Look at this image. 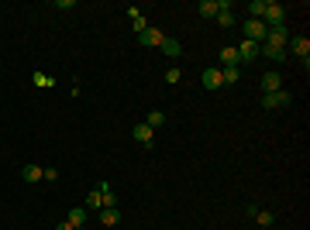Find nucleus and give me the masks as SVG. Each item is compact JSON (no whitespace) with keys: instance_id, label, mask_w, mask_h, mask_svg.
<instances>
[{"instance_id":"24","label":"nucleus","mask_w":310,"mask_h":230,"mask_svg":"<svg viewBox=\"0 0 310 230\" xmlns=\"http://www.w3.org/2000/svg\"><path fill=\"white\" fill-rule=\"evenodd\" d=\"M131 28H135V35H141V31H145V28H149V21H145V17H141V14H138L135 21H131Z\"/></svg>"},{"instance_id":"3","label":"nucleus","mask_w":310,"mask_h":230,"mask_svg":"<svg viewBox=\"0 0 310 230\" xmlns=\"http://www.w3.org/2000/svg\"><path fill=\"white\" fill-rule=\"evenodd\" d=\"M293 103V96L283 90H276V93H262V107L265 110H276V107H289Z\"/></svg>"},{"instance_id":"10","label":"nucleus","mask_w":310,"mask_h":230,"mask_svg":"<svg viewBox=\"0 0 310 230\" xmlns=\"http://www.w3.org/2000/svg\"><path fill=\"white\" fill-rule=\"evenodd\" d=\"M217 7H221V11H217V17H214V21H217L221 28H231V24H234V14H231V4H228V0H217Z\"/></svg>"},{"instance_id":"7","label":"nucleus","mask_w":310,"mask_h":230,"mask_svg":"<svg viewBox=\"0 0 310 230\" xmlns=\"http://www.w3.org/2000/svg\"><path fill=\"white\" fill-rule=\"evenodd\" d=\"M131 138H135L138 144H145V148H149L152 141H155V131H152V127L145 124V120H141V124H135V131H131Z\"/></svg>"},{"instance_id":"16","label":"nucleus","mask_w":310,"mask_h":230,"mask_svg":"<svg viewBox=\"0 0 310 230\" xmlns=\"http://www.w3.org/2000/svg\"><path fill=\"white\" fill-rule=\"evenodd\" d=\"M196 11H200V17H217V0H200V4H196Z\"/></svg>"},{"instance_id":"13","label":"nucleus","mask_w":310,"mask_h":230,"mask_svg":"<svg viewBox=\"0 0 310 230\" xmlns=\"http://www.w3.org/2000/svg\"><path fill=\"white\" fill-rule=\"evenodd\" d=\"M259 55L272 58V62H286V48H276V45H259Z\"/></svg>"},{"instance_id":"2","label":"nucleus","mask_w":310,"mask_h":230,"mask_svg":"<svg viewBox=\"0 0 310 230\" xmlns=\"http://www.w3.org/2000/svg\"><path fill=\"white\" fill-rule=\"evenodd\" d=\"M265 35H269V28H265V21H245V41H255V45H262Z\"/></svg>"},{"instance_id":"9","label":"nucleus","mask_w":310,"mask_h":230,"mask_svg":"<svg viewBox=\"0 0 310 230\" xmlns=\"http://www.w3.org/2000/svg\"><path fill=\"white\" fill-rule=\"evenodd\" d=\"M276 90H283V76H279L276 69H269L262 76V93H276Z\"/></svg>"},{"instance_id":"29","label":"nucleus","mask_w":310,"mask_h":230,"mask_svg":"<svg viewBox=\"0 0 310 230\" xmlns=\"http://www.w3.org/2000/svg\"><path fill=\"white\" fill-rule=\"evenodd\" d=\"M76 230H86V227H76Z\"/></svg>"},{"instance_id":"17","label":"nucleus","mask_w":310,"mask_h":230,"mask_svg":"<svg viewBox=\"0 0 310 230\" xmlns=\"http://www.w3.org/2000/svg\"><path fill=\"white\" fill-rule=\"evenodd\" d=\"M21 175H24V182H28V185H31V182H42V165H24Z\"/></svg>"},{"instance_id":"21","label":"nucleus","mask_w":310,"mask_h":230,"mask_svg":"<svg viewBox=\"0 0 310 230\" xmlns=\"http://www.w3.org/2000/svg\"><path fill=\"white\" fill-rule=\"evenodd\" d=\"M252 220H259V227H272V223H276V217L269 213V210H259V213H255Z\"/></svg>"},{"instance_id":"1","label":"nucleus","mask_w":310,"mask_h":230,"mask_svg":"<svg viewBox=\"0 0 310 230\" xmlns=\"http://www.w3.org/2000/svg\"><path fill=\"white\" fill-rule=\"evenodd\" d=\"M262 21H265V28H276V24H286V7L283 4H265V14H262Z\"/></svg>"},{"instance_id":"27","label":"nucleus","mask_w":310,"mask_h":230,"mask_svg":"<svg viewBox=\"0 0 310 230\" xmlns=\"http://www.w3.org/2000/svg\"><path fill=\"white\" fill-rule=\"evenodd\" d=\"M56 7H59V11H72V7H76V0H56Z\"/></svg>"},{"instance_id":"26","label":"nucleus","mask_w":310,"mask_h":230,"mask_svg":"<svg viewBox=\"0 0 310 230\" xmlns=\"http://www.w3.org/2000/svg\"><path fill=\"white\" fill-rule=\"evenodd\" d=\"M34 86H52V79H48L45 72H34Z\"/></svg>"},{"instance_id":"5","label":"nucleus","mask_w":310,"mask_h":230,"mask_svg":"<svg viewBox=\"0 0 310 230\" xmlns=\"http://www.w3.org/2000/svg\"><path fill=\"white\" fill-rule=\"evenodd\" d=\"M162 31L159 28H145V31H141V35H138V45H145V48H159L162 45Z\"/></svg>"},{"instance_id":"15","label":"nucleus","mask_w":310,"mask_h":230,"mask_svg":"<svg viewBox=\"0 0 310 230\" xmlns=\"http://www.w3.org/2000/svg\"><path fill=\"white\" fill-rule=\"evenodd\" d=\"M100 223H103V227H117V223H121V213H117V206H103V210H100Z\"/></svg>"},{"instance_id":"23","label":"nucleus","mask_w":310,"mask_h":230,"mask_svg":"<svg viewBox=\"0 0 310 230\" xmlns=\"http://www.w3.org/2000/svg\"><path fill=\"white\" fill-rule=\"evenodd\" d=\"M179 79H183V72L176 69V66H169V69H166V82H172V86H176Z\"/></svg>"},{"instance_id":"28","label":"nucleus","mask_w":310,"mask_h":230,"mask_svg":"<svg viewBox=\"0 0 310 230\" xmlns=\"http://www.w3.org/2000/svg\"><path fill=\"white\" fill-rule=\"evenodd\" d=\"M56 230H72V227H69V220H62V223H56Z\"/></svg>"},{"instance_id":"25","label":"nucleus","mask_w":310,"mask_h":230,"mask_svg":"<svg viewBox=\"0 0 310 230\" xmlns=\"http://www.w3.org/2000/svg\"><path fill=\"white\" fill-rule=\"evenodd\" d=\"M42 179H45V182H56V179H59V169H42Z\"/></svg>"},{"instance_id":"18","label":"nucleus","mask_w":310,"mask_h":230,"mask_svg":"<svg viewBox=\"0 0 310 230\" xmlns=\"http://www.w3.org/2000/svg\"><path fill=\"white\" fill-rule=\"evenodd\" d=\"M221 62H224V66H241V62H238V48L224 45V48H221Z\"/></svg>"},{"instance_id":"12","label":"nucleus","mask_w":310,"mask_h":230,"mask_svg":"<svg viewBox=\"0 0 310 230\" xmlns=\"http://www.w3.org/2000/svg\"><path fill=\"white\" fill-rule=\"evenodd\" d=\"M66 220H69V227H72V230H76V227H86V206H72Z\"/></svg>"},{"instance_id":"14","label":"nucleus","mask_w":310,"mask_h":230,"mask_svg":"<svg viewBox=\"0 0 310 230\" xmlns=\"http://www.w3.org/2000/svg\"><path fill=\"white\" fill-rule=\"evenodd\" d=\"M238 79H241V69H238V66H221V82H224V86H234Z\"/></svg>"},{"instance_id":"11","label":"nucleus","mask_w":310,"mask_h":230,"mask_svg":"<svg viewBox=\"0 0 310 230\" xmlns=\"http://www.w3.org/2000/svg\"><path fill=\"white\" fill-rule=\"evenodd\" d=\"M162 55H166V58H179V55H183V45H179V41H176V38H162Z\"/></svg>"},{"instance_id":"8","label":"nucleus","mask_w":310,"mask_h":230,"mask_svg":"<svg viewBox=\"0 0 310 230\" xmlns=\"http://www.w3.org/2000/svg\"><path fill=\"white\" fill-rule=\"evenodd\" d=\"M200 82H204V90H221V86H224V82H221V69H217V66H210V69H204Z\"/></svg>"},{"instance_id":"19","label":"nucleus","mask_w":310,"mask_h":230,"mask_svg":"<svg viewBox=\"0 0 310 230\" xmlns=\"http://www.w3.org/2000/svg\"><path fill=\"white\" fill-rule=\"evenodd\" d=\"M265 4H269V0H252V4H248V17H252V21H262Z\"/></svg>"},{"instance_id":"22","label":"nucleus","mask_w":310,"mask_h":230,"mask_svg":"<svg viewBox=\"0 0 310 230\" xmlns=\"http://www.w3.org/2000/svg\"><path fill=\"white\" fill-rule=\"evenodd\" d=\"M83 206H86V210H103V206H100V193L93 189V193L86 196V203H83Z\"/></svg>"},{"instance_id":"6","label":"nucleus","mask_w":310,"mask_h":230,"mask_svg":"<svg viewBox=\"0 0 310 230\" xmlns=\"http://www.w3.org/2000/svg\"><path fill=\"white\" fill-rule=\"evenodd\" d=\"M255 58H259V45L241 38V45H238V62H241V66H248V62H255Z\"/></svg>"},{"instance_id":"4","label":"nucleus","mask_w":310,"mask_h":230,"mask_svg":"<svg viewBox=\"0 0 310 230\" xmlns=\"http://www.w3.org/2000/svg\"><path fill=\"white\" fill-rule=\"evenodd\" d=\"M289 41V31H286V24H276V28H269V35H265L262 45H276V48H286Z\"/></svg>"},{"instance_id":"20","label":"nucleus","mask_w":310,"mask_h":230,"mask_svg":"<svg viewBox=\"0 0 310 230\" xmlns=\"http://www.w3.org/2000/svg\"><path fill=\"white\" fill-rule=\"evenodd\" d=\"M145 124H149L152 131H159V127H166V114H162V110H152V114L145 117Z\"/></svg>"}]
</instances>
